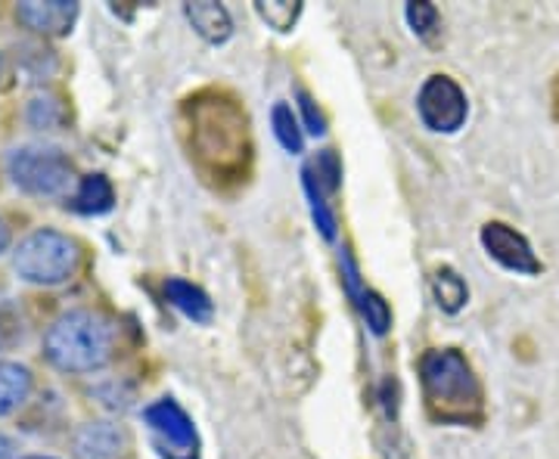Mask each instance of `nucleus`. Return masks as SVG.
I'll use <instances>...</instances> for the list:
<instances>
[{
	"label": "nucleus",
	"mask_w": 559,
	"mask_h": 459,
	"mask_svg": "<svg viewBox=\"0 0 559 459\" xmlns=\"http://www.w3.org/2000/svg\"><path fill=\"white\" fill-rule=\"evenodd\" d=\"M190 156L212 183H237L249 168V119L234 97L202 90L187 100Z\"/></svg>",
	"instance_id": "nucleus-1"
},
{
	"label": "nucleus",
	"mask_w": 559,
	"mask_h": 459,
	"mask_svg": "<svg viewBox=\"0 0 559 459\" xmlns=\"http://www.w3.org/2000/svg\"><path fill=\"white\" fill-rule=\"evenodd\" d=\"M419 382L429 416L441 425H479L485 416L481 385L454 348H432L419 360Z\"/></svg>",
	"instance_id": "nucleus-2"
},
{
	"label": "nucleus",
	"mask_w": 559,
	"mask_h": 459,
	"mask_svg": "<svg viewBox=\"0 0 559 459\" xmlns=\"http://www.w3.org/2000/svg\"><path fill=\"white\" fill-rule=\"evenodd\" d=\"M44 354L62 373H94L116 354V326L94 311H69L50 323Z\"/></svg>",
	"instance_id": "nucleus-3"
},
{
	"label": "nucleus",
	"mask_w": 559,
	"mask_h": 459,
	"mask_svg": "<svg viewBox=\"0 0 559 459\" xmlns=\"http://www.w3.org/2000/svg\"><path fill=\"white\" fill-rule=\"evenodd\" d=\"M13 270L35 286H60L79 270V245L57 230H35L13 252Z\"/></svg>",
	"instance_id": "nucleus-4"
},
{
	"label": "nucleus",
	"mask_w": 559,
	"mask_h": 459,
	"mask_svg": "<svg viewBox=\"0 0 559 459\" xmlns=\"http://www.w3.org/2000/svg\"><path fill=\"white\" fill-rule=\"evenodd\" d=\"M7 171L10 180L28 196H62L75 180V168L62 156V149L44 143L16 146L7 156Z\"/></svg>",
	"instance_id": "nucleus-5"
},
{
	"label": "nucleus",
	"mask_w": 559,
	"mask_h": 459,
	"mask_svg": "<svg viewBox=\"0 0 559 459\" xmlns=\"http://www.w3.org/2000/svg\"><path fill=\"white\" fill-rule=\"evenodd\" d=\"M417 109L426 128H432L439 134H454L466 121L469 102H466V94L460 90L457 81L448 75H432L419 87Z\"/></svg>",
	"instance_id": "nucleus-6"
},
{
	"label": "nucleus",
	"mask_w": 559,
	"mask_h": 459,
	"mask_svg": "<svg viewBox=\"0 0 559 459\" xmlns=\"http://www.w3.org/2000/svg\"><path fill=\"white\" fill-rule=\"evenodd\" d=\"M146 422L165 447V457L197 459V428L175 400H159L146 410Z\"/></svg>",
	"instance_id": "nucleus-7"
},
{
	"label": "nucleus",
	"mask_w": 559,
	"mask_h": 459,
	"mask_svg": "<svg viewBox=\"0 0 559 459\" xmlns=\"http://www.w3.org/2000/svg\"><path fill=\"white\" fill-rule=\"evenodd\" d=\"M481 245H485V252L498 261L503 270L525 274V277H538L540 270H544V264L532 252L528 240L522 233H516L513 227L500 224V220H491V224L481 227Z\"/></svg>",
	"instance_id": "nucleus-8"
},
{
	"label": "nucleus",
	"mask_w": 559,
	"mask_h": 459,
	"mask_svg": "<svg viewBox=\"0 0 559 459\" xmlns=\"http://www.w3.org/2000/svg\"><path fill=\"white\" fill-rule=\"evenodd\" d=\"M16 20L35 35H66L79 20V3L72 0H25L16 7Z\"/></svg>",
	"instance_id": "nucleus-9"
},
{
	"label": "nucleus",
	"mask_w": 559,
	"mask_h": 459,
	"mask_svg": "<svg viewBox=\"0 0 559 459\" xmlns=\"http://www.w3.org/2000/svg\"><path fill=\"white\" fill-rule=\"evenodd\" d=\"M72 447H75L79 459H119L128 450V435L116 422L94 420L84 422L75 432Z\"/></svg>",
	"instance_id": "nucleus-10"
},
{
	"label": "nucleus",
	"mask_w": 559,
	"mask_h": 459,
	"mask_svg": "<svg viewBox=\"0 0 559 459\" xmlns=\"http://www.w3.org/2000/svg\"><path fill=\"white\" fill-rule=\"evenodd\" d=\"M342 264H345V286H348V295H352L355 304H358L360 317L367 319L370 333L382 336V333L392 326V311H389V304H385L373 289H364V286H360L358 270H355V261L348 258V255H342Z\"/></svg>",
	"instance_id": "nucleus-11"
},
{
	"label": "nucleus",
	"mask_w": 559,
	"mask_h": 459,
	"mask_svg": "<svg viewBox=\"0 0 559 459\" xmlns=\"http://www.w3.org/2000/svg\"><path fill=\"white\" fill-rule=\"evenodd\" d=\"M190 25L197 28V35L209 40V44H224L234 32V22H230V13L221 7V3H212V0H197V3H187L183 7Z\"/></svg>",
	"instance_id": "nucleus-12"
},
{
	"label": "nucleus",
	"mask_w": 559,
	"mask_h": 459,
	"mask_svg": "<svg viewBox=\"0 0 559 459\" xmlns=\"http://www.w3.org/2000/svg\"><path fill=\"white\" fill-rule=\"evenodd\" d=\"M32 395V373L22 363L0 360V416L16 413Z\"/></svg>",
	"instance_id": "nucleus-13"
},
{
	"label": "nucleus",
	"mask_w": 559,
	"mask_h": 459,
	"mask_svg": "<svg viewBox=\"0 0 559 459\" xmlns=\"http://www.w3.org/2000/svg\"><path fill=\"white\" fill-rule=\"evenodd\" d=\"M165 295H168V301L178 307L183 317L197 319V323H209L212 319V301L193 282L168 280L165 282Z\"/></svg>",
	"instance_id": "nucleus-14"
},
{
	"label": "nucleus",
	"mask_w": 559,
	"mask_h": 459,
	"mask_svg": "<svg viewBox=\"0 0 559 459\" xmlns=\"http://www.w3.org/2000/svg\"><path fill=\"white\" fill-rule=\"evenodd\" d=\"M116 202V193H112V183L103 178V174H87L81 180L79 193L72 200V208L81 212V215H103L109 212Z\"/></svg>",
	"instance_id": "nucleus-15"
},
{
	"label": "nucleus",
	"mask_w": 559,
	"mask_h": 459,
	"mask_svg": "<svg viewBox=\"0 0 559 459\" xmlns=\"http://www.w3.org/2000/svg\"><path fill=\"white\" fill-rule=\"evenodd\" d=\"M432 289H436L439 307L441 311H448V314H457L460 307L466 304V299H469L466 282H463V277H457L451 267H441V270H436V277H432Z\"/></svg>",
	"instance_id": "nucleus-16"
},
{
	"label": "nucleus",
	"mask_w": 559,
	"mask_h": 459,
	"mask_svg": "<svg viewBox=\"0 0 559 459\" xmlns=\"http://www.w3.org/2000/svg\"><path fill=\"white\" fill-rule=\"evenodd\" d=\"M25 119L32 128H40V131H53V128H60L62 121H66V109H62V102L57 97H35V100L28 102V112H25Z\"/></svg>",
	"instance_id": "nucleus-17"
},
{
	"label": "nucleus",
	"mask_w": 559,
	"mask_h": 459,
	"mask_svg": "<svg viewBox=\"0 0 559 459\" xmlns=\"http://www.w3.org/2000/svg\"><path fill=\"white\" fill-rule=\"evenodd\" d=\"M305 190H308L311 212H314L320 233H323L326 240H336V218H333V212L326 208V202H323V186H320L318 178L311 174V168H305Z\"/></svg>",
	"instance_id": "nucleus-18"
},
{
	"label": "nucleus",
	"mask_w": 559,
	"mask_h": 459,
	"mask_svg": "<svg viewBox=\"0 0 559 459\" xmlns=\"http://www.w3.org/2000/svg\"><path fill=\"white\" fill-rule=\"evenodd\" d=\"M274 134H277V141L283 143V149H289V153H301L299 121H296L293 109H289L286 102H280L277 109H274Z\"/></svg>",
	"instance_id": "nucleus-19"
},
{
	"label": "nucleus",
	"mask_w": 559,
	"mask_h": 459,
	"mask_svg": "<svg viewBox=\"0 0 559 459\" xmlns=\"http://www.w3.org/2000/svg\"><path fill=\"white\" fill-rule=\"evenodd\" d=\"M255 10H259V16L271 28H277V32H289L296 20H299L301 13V3H283V0H274V3H255Z\"/></svg>",
	"instance_id": "nucleus-20"
},
{
	"label": "nucleus",
	"mask_w": 559,
	"mask_h": 459,
	"mask_svg": "<svg viewBox=\"0 0 559 459\" xmlns=\"http://www.w3.org/2000/svg\"><path fill=\"white\" fill-rule=\"evenodd\" d=\"M407 22L419 38H432L439 28V10L432 3H407Z\"/></svg>",
	"instance_id": "nucleus-21"
},
{
	"label": "nucleus",
	"mask_w": 559,
	"mask_h": 459,
	"mask_svg": "<svg viewBox=\"0 0 559 459\" xmlns=\"http://www.w3.org/2000/svg\"><path fill=\"white\" fill-rule=\"evenodd\" d=\"M299 106H301V112H305V124H308V131L318 137V134H323L326 131V124H323V116H320V109L314 106V100L305 94V90H299Z\"/></svg>",
	"instance_id": "nucleus-22"
},
{
	"label": "nucleus",
	"mask_w": 559,
	"mask_h": 459,
	"mask_svg": "<svg viewBox=\"0 0 559 459\" xmlns=\"http://www.w3.org/2000/svg\"><path fill=\"white\" fill-rule=\"evenodd\" d=\"M0 459H16V444L0 432Z\"/></svg>",
	"instance_id": "nucleus-23"
},
{
	"label": "nucleus",
	"mask_w": 559,
	"mask_h": 459,
	"mask_svg": "<svg viewBox=\"0 0 559 459\" xmlns=\"http://www.w3.org/2000/svg\"><path fill=\"white\" fill-rule=\"evenodd\" d=\"M7 245H10V227L0 218V252H7Z\"/></svg>",
	"instance_id": "nucleus-24"
},
{
	"label": "nucleus",
	"mask_w": 559,
	"mask_h": 459,
	"mask_svg": "<svg viewBox=\"0 0 559 459\" xmlns=\"http://www.w3.org/2000/svg\"><path fill=\"white\" fill-rule=\"evenodd\" d=\"M28 459H50V457H28Z\"/></svg>",
	"instance_id": "nucleus-25"
}]
</instances>
